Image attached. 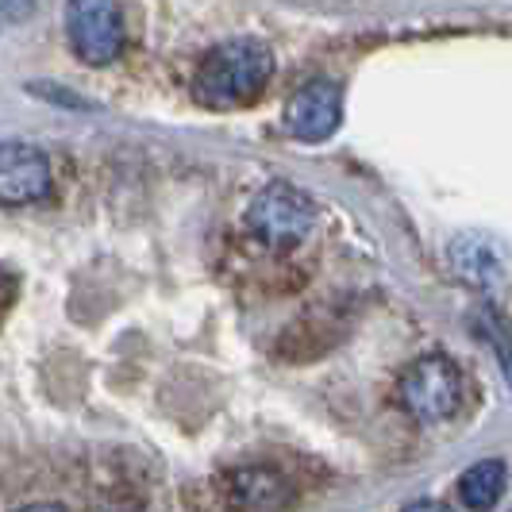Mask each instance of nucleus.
Masks as SVG:
<instances>
[{"instance_id":"nucleus-6","label":"nucleus","mask_w":512,"mask_h":512,"mask_svg":"<svg viewBox=\"0 0 512 512\" xmlns=\"http://www.w3.org/2000/svg\"><path fill=\"white\" fill-rule=\"evenodd\" d=\"M51 158L27 143H4L0 147V205L16 208L43 201L51 193Z\"/></svg>"},{"instance_id":"nucleus-8","label":"nucleus","mask_w":512,"mask_h":512,"mask_svg":"<svg viewBox=\"0 0 512 512\" xmlns=\"http://www.w3.org/2000/svg\"><path fill=\"white\" fill-rule=\"evenodd\" d=\"M231 497L251 509H274V505H289V486L266 466H247L231 474Z\"/></svg>"},{"instance_id":"nucleus-5","label":"nucleus","mask_w":512,"mask_h":512,"mask_svg":"<svg viewBox=\"0 0 512 512\" xmlns=\"http://www.w3.org/2000/svg\"><path fill=\"white\" fill-rule=\"evenodd\" d=\"M343 120V89L335 81H308L305 89H297L282 108V124L293 139L301 143H324L332 139L335 128Z\"/></svg>"},{"instance_id":"nucleus-2","label":"nucleus","mask_w":512,"mask_h":512,"mask_svg":"<svg viewBox=\"0 0 512 512\" xmlns=\"http://www.w3.org/2000/svg\"><path fill=\"white\" fill-rule=\"evenodd\" d=\"M247 228H251L258 243L289 251V247L305 243L308 235H312V228H316V205L297 185L274 181V185L258 189L255 201L247 205Z\"/></svg>"},{"instance_id":"nucleus-4","label":"nucleus","mask_w":512,"mask_h":512,"mask_svg":"<svg viewBox=\"0 0 512 512\" xmlns=\"http://www.w3.org/2000/svg\"><path fill=\"white\" fill-rule=\"evenodd\" d=\"M66 35L81 62L108 66L124 47V20L116 0H66Z\"/></svg>"},{"instance_id":"nucleus-9","label":"nucleus","mask_w":512,"mask_h":512,"mask_svg":"<svg viewBox=\"0 0 512 512\" xmlns=\"http://www.w3.org/2000/svg\"><path fill=\"white\" fill-rule=\"evenodd\" d=\"M470 328H474V335H478L482 343H493L501 366L512 370V332H509V324H505V316L493 305H482L478 312H470Z\"/></svg>"},{"instance_id":"nucleus-3","label":"nucleus","mask_w":512,"mask_h":512,"mask_svg":"<svg viewBox=\"0 0 512 512\" xmlns=\"http://www.w3.org/2000/svg\"><path fill=\"white\" fill-rule=\"evenodd\" d=\"M397 401L420 424L451 420L462 405L459 366L443 355H424V359L409 362V370L397 378Z\"/></svg>"},{"instance_id":"nucleus-7","label":"nucleus","mask_w":512,"mask_h":512,"mask_svg":"<svg viewBox=\"0 0 512 512\" xmlns=\"http://www.w3.org/2000/svg\"><path fill=\"white\" fill-rule=\"evenodd\" d=\"M505 486H509V466L501 459H482L459 478V497L466 509H493Z\"/></svg>"},{"instance_id":"nucleus-1","label":"nucleus","mask_w":512,"mask_h":512,"mask_svg":"<svg viewBox=\"0 0 512 512\" xmlns=\"http://www.w3.org/2000/svg\"><path fill=\"white\" fill-rule=\"evenodd\" d=\"M274 77V54L258 39H228L193 74V97L212 112H235L262 97Z\"/></svg>"}]
</instances>
